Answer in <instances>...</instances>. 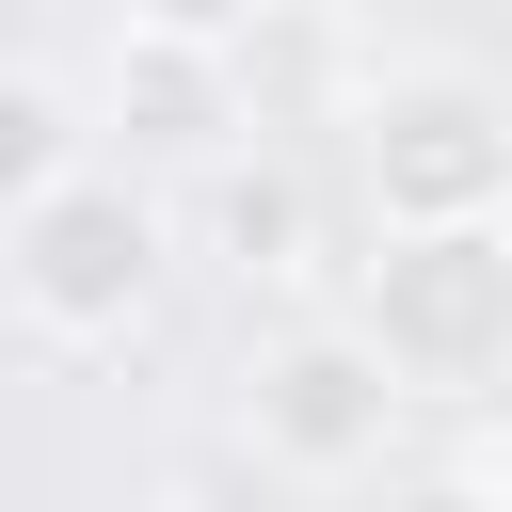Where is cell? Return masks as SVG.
I'll return each mask as SVG.
<instances>
[{
    "label": "cell",
    "mask_w": 512,
    "mask_h": 512,
    "mask_svg": "<svg viewBox=\"0 0 512 512\" xmlns=\"http://www.w3.org/2000/svg\"><path fill=\"white\" fill-rule=\"evenodd\" d=\"M160 272H176V208H160L144 160L96 144V160H64L48 192H0V288H16V320H32L48 352L144 336Z\"/></svg>",
    "instance_id": "6da1fadb"
},
{
    "label": "cell",
    "mask_w": 512,
    "mask_h": 512,
    "mask_svg": "<svg viewBox=\"0 0 512 512\" xmlns=\"http://www.w3.org/2000/svg\"><path fill=\"white\" fill-rule=\"evenodd\" d=\"M352 176H368V240L512 224V80H480V64H368L352 80Z\"/></svg>",
    "instance_id": "7a4b0ae2"
},
{
    "label": "cell",
    "mask_w": 512,
    "mask_h": 512,
    "mask_svg": "<svg viewBox=\"0 0 512 512\" xmlns=\"http://www.w3.org/2000/svg\"><path fill=\"white\" fill-rule=\"evenodd\" d=\"M400 400L464 416V400H512V224H448V240H368L352 256V304H336Z\"/></svg>",
    "instance_id": "3957f363"
},
{
    "label": "cell",
    "mask_w": 512,
    "mask_h": 512,
    "mask_svg": "<svg viewBox=\"0 0 512 512\" xmlns=\"http://www.w3.org/2000/svg\"><path fill=\"white\" fill-rule=\"evenodd\" d=\"M400 368L336 320V304H304V320H272L256 352H240V432H256V464L272 480H368L384 448H400Z\"/></svg>",
    "instance_id": "277c9868"
},
{
    "label": "cell",
    "mask_w": 512,
    "mask_h": 512,
    "mask_svg": "<svg viewBox=\"0 0 512 512\" xmlns=\"http://www.w3.org/2000/svg\"><path fill=\"white\" fill-rule=\"evenodd\" d=\"M96 112H112V160H208V176H224L240 128H256L240 64H224V48H176V32H112Z\"/></svg>",
    "instance_id": "5b68a950"
},
{
    "label": "cell",
    "mask_w": 512,
    "mask_h": 512,
    "mask_svg": "<svg viewBox=\"0 0 512 512\" xmlns=\"http://www.w3.org/2000/svg\"><path fill=\"white\" fill-rule=\"evenodd\" d=\"M208 240H224L256 288H304V272H320V192H304V160H272V144L224 160V176H208Z\"/></svg>",
    "instance_id": "8992f818"
},
{
    "label": "cell",
    "mask_w": 512,
    "mask_h": 512,
    "mask_svg": "<svg viewBox=\"0 0 512 512\" xmlns=\"http://www.w3.org/2000/svg\"><path fill=\"white\" fill-rule=\"evenodd\" d=\"M320 64H336V32H320V0H272V32L240 48V96H256V128H288V112L320 96Z\"/></svg>",
    "instance_id": "52a82bcc"
},
{
    "label": "cell",
    "mask_w": 512,
    "mask_h": 512,
    "mask_svg": "<svg viewBox=\"0 0 512 512\" xmlns=\"http://www.w3.org/2000/svg\"><path fill=\"white\" fill-rule=\"evenodd\" d=\"M432 496L448 512H512V400H464L432 432Z\"/></svg>",
    "instance_id": "ba28073f"
},
{
    "label": "cell",
    "mask_w": 512,
    "mask_h": 512,
    "mask_svg": "<svg viewBox=\"0 0 512 512\" xmlns=\"http://www.w3.org/2000/svg\"><path fill=\"white\" fill-rule=\"evenodd\" d=\"M128 32H176V48H224V64H240V48L272 32V0H128Z\"/></svg>",
    "instance_id": "9c48e42d"
},
{
    "label": "cell",
    "mask_w": 512,
    "mask_h": 512,
    "mask_svg": "<svg viewBox=\"0 0 512 512\" xmlns=\"http://www.w3.org/2000/svg\"><path fill=\"white\" fill-rule=\"evenodd\" d=\"M144 512H208V496H144Z\"/></svg>",
    "instance_id": "30bf717a"
}]
</instances>
